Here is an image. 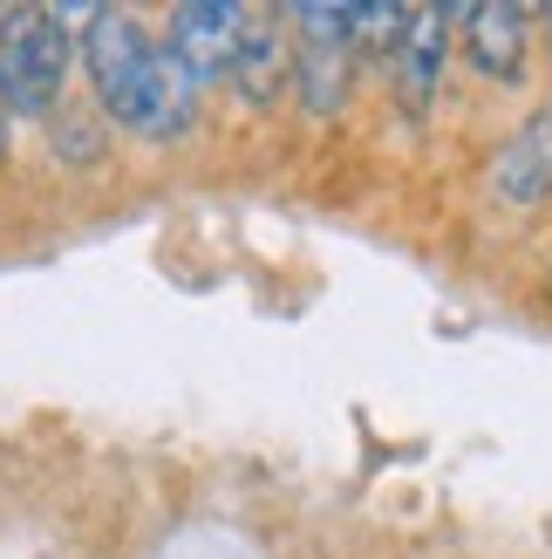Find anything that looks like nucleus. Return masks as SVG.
Returning <instances> with one entry per match:
<instances>
[{
    "label": "nucleus",
    "instance_id": "obj_1",
    "mask_svg": "<svg viewBox=\"0 0 552 559\" xmlns=\"http://www.w3.org/2000/svg\"><path fill=\"white\" fill-rule=\"evenodd\" d=\"M82 69H89V90L103 103V117L136 130V136H151V144H171V136H184L191 117H199L205 82L164 41H151L144 21L123 14V8H96L89 35H82Z\"/></svg>",
    "mask_w": 552,
    "mask_h": 559
},
{
    "label": "nucleus",
    "instance_id": "obj_2",
    "mask_svg": "<svg viewBox=\"0 0 552 559\" xmlns=\"http://www.w3.org/2000/svg\"><path fill=\"white\" fill-rule=\"evenodd\" d=\"M75 62V35L48 8H8L0 14V90L14 117H48L62 103V82Z\"/></svg>",
    "mask_w": 552,
    "mask_h": 559
},
{
    "label": "nucleus",
    "instance_id": "obj_3",
    "mask_svg": "<svg viewBox=\"0 0 552 559\" xmlns=\"http://www.w3.org/2000/svg\"><path fill=\"white\" fill-rule=\"evenodd\" d=\"M245 35H253V8L199 0V8H178V14H171V41H164V48H171L199 82H212V75H232Z\"/></svg>",
    "mask_w": 552,
    "mask_h": 559
},
{
    "label": "nucleus",
    "instance_id": "obj_4",
    "mask_svg": "<svg viewBox=\"0 0 552 559\" xmlns=\"http://www.w3.org/2000/svg\"><path fill=\"white\" fill-rule=\"evenodd\" d=\"M451 8H409V35L389 55L396 62V96L403 109H430L436 103V82H444V55H451Z\"/></svg>",
    "mask_w": 552,
    "mask_h": 559
},
{
    "label": "nucleus",
    "instance_id": "obj_5",
    "mask_svg": "<svg viewBox=\"0 0 552 559\" xmlns=\"http://www.w3.org/2000/svg\"><path fill=\"white\" fill-rule=\"evenodd\" d=\"M491 191H499V205H512V212H532V205L552 199V109H539V117L499 151Z\"/></svg>",
    "mask_w": 552,
    "mask_h": 559
},
{
    "label": "nucleus",
    "instance_id": "obj_6",
    "mask_svg": "<svg viewBox=\"0 0 552 559\" xmlns=\"http://www.w3.org/2000/svg\"><path fill=\"white\" fill-rule=\"evenodd\" d=\"M464 27V62H471L478 75L491 82H512L518 69H526V8H505V0H491V8H464L457 14Z\"/></svg>",
    "mask_w": 552,
    "mask_h": 559
},
{
    "label": "nucleus",
    "instance_id": "obj_7",
    "mask_svg": "<svg viewBox=\"0 0 552 559\" xmlns=\"http://www.w3.org/2000/svg\"><path fill=\"white\" fill-rule=\"evenodd\" d=\"M280 21L287 14H253V35H245V48H239V62H232V90L245 96V103H280V90L293 82V48H287V35H280Z\"/></svg>",
    "mask_w": 552,
    "mask_h": 559
},
{
    "label": "nucleus",
    "instance_id": "obj_8",
    "mask_svg": "<svg viewBox=\"0 0 552 559\" xmlns=\"http://www.w3.org/2000/svg\"><path fill=\"white\" fill-rule=\"evenodd\" d=\"M403 35H409V8H355L348 48H355V55H396Z\"/></svg>",
    "mask_w": 552,
    "mask_h": 559
}]
</instances>
